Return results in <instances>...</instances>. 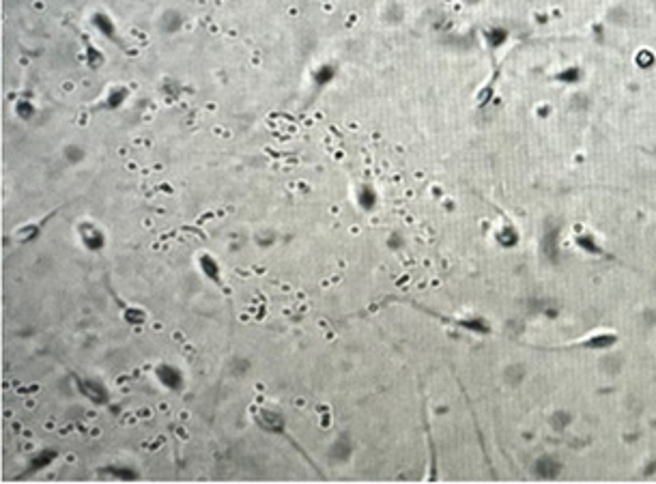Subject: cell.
Returning <instances> with one entry per match:
<instances>
[{
    "instance_id": "cell-1",
    "label": "cell",
    "mask_w": 656,
    "mask_h": 484,
    "mask_svg": "<svg viewBox=\"0 0 656 484\" xmlns=\"http://www.w3.org/2000/svg\"><path fill=\"white\" fill-rule=\"evenodd\" d=\"M618 332L614 329H600V332H592L589 336H583L579 340L566 342L562 347H553L551 351H579V349H605L611 347L614 342H618Z\"/></svg>"
},
{
    "instance_id": "cell-2",
    "label": "cell",
    "mask_w": 656,
    "mask_h": 484,
    "mask_svg": "<svg viewBox=\"0 0 656 484\" xmlns=\"http://www.w3.org/2000/svg\"><path fill=\"white\" fill-rule=\"evenodd\" d=\"M80 239H82V244L89 248V250H101L103 246H106V235H103V231L97 226V224H93V222H82V226H80Z\"/></svg>"
},
{
    "instance_id": "cell-3",
    "label": "cell",
    "mask_w": 656,
    "mask_h": 484,
    "mask_svg": "<svg viewBox=\"0 0 656 484\" xmlns=\"http://www.w3.org/2000/svg\"><path fill=\"white\" fill-rule=\"evenodd\" d=\"M91 24L95 26V31L103 37H108L110 41L119 43V37H117V24L112 22V17L108 15L106 11H95L91 15Z\"/></svg>"
},
{
    "instance_id": "cell-4",
    "label": "cell",
    "mask_w": 656,
    "mask_h": 484,
    "mask_svg": "<svg viewBox=\"0 0 656 484\" xmlns=\"http://www.w3.org/2000/svg\"><path fill=\"white\" fill-rule=\"evenodd\" d=\"M158 379L166 385V387H170V390H177L179 385H181V372L177 370V368H172V366H162L160 370H158Z\"/></svg>"
},
{
    "instance_id": "cell-5",
    "label": "cell",
    "mask_w": 656,
    "mask_h": 484,
    "mask_svg": "<svg viewBox=\"0 0 656 484\" xmlns=\"http://www.w3.org/2000/svg\"><path fill=\"white\" fill-rule=\"evenodd\" d=\"M125 99H127V89H123V86H112V89L108 91L106 99H103V106L110 108V110H115V108H119Z\"/></svg>"
},
{
    "instance_id": "cell-6",
    "label": "cell",
    "mask_w": 656,
    "mask_h": 484,
    "mask_svg": "<svg viewBox=\"0 0 656 484\" xmlns=\"http://www.w3.org/2000/svg\"><path fill=\"white\" fill-rule=\"evenodd\" d=\"M201 269H203V274H205L207 278L220 280V265H217L213 256H209V254H203V256H201Z\"/></svg>"
},
{
    "instance_id": "cell-7",
    "label": "cell",
    "mask_w": 656,
    "mask_h": 484,
    "mask_svg": "<svg viewBox=\"0 0 656 484\" xmlns=\"http://www.w3.org/2000/svg\"><path fill=\"white\" fill-rule=\"evenodd\" d=\"M334 74H336V69L332 67V65H323V67L314 69L312 80H314L317 86H327V84L334 80Z\"/></svg>"
},
{
    "instance_id": "cell-8",
    "label": "cell",
    "mask_w": 656,
    "mask_h": 484,
    "mask_svg": "<svg viewBox=\"0 0 656 484\" xmlns=\"http://www.w3.org/2000/svg\"><path fill=\"white\" fill-rule=\"evenodd\" d=\"M377 192L373 190V187H362L360 190V205H362V209H375V205H377Z\"/></svg>"
},
{
    "instance_id": "cell-9",
    "label": "cell",
    "mask_w": 656,
    "mask_h": 484,
    "mask_svg": "<svg viewBox=\"0 0 656 484\" xmlns=\"http://www.w3.org/2000/svg\"><path fill=\"white\" fill-rule=\"evenodd\" d=\"M15 110H17V115H19L22 119H31V115L35 112V108H33L28 101H17Z\"/></svg>"
}]
</instances>
